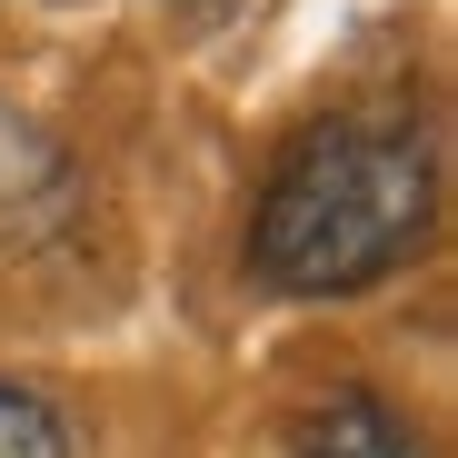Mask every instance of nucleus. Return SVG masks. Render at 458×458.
<instances>
[{"label":"nucleus","instance_id":"nucleus-2","mask_svg":"<svg viewBox=\"0 0 458 458\" xmlns=\"http://www.w3.org/2000/svg\"><path fill=\"white\" fill-rule=\"evenodd\" d=\"M70 199H81V180H70V149L0 100V240H40V229L70 219Z\"/></svg>","mask_w":458,"mask_h":458},{"label":"nucleus","instance_id":"nucleus-5","mask_svg":"<svg viewBox=\"0 0 458 458\" xmlns=\"http://www.w3.org/2000/svg\"><path fill=\"white\" fill-rule=\"evenodd\" d=\"M170 11H180V21H199V30H209V21H229V11H250V0H170Z\"/></svg>","mask_w":458,"mask_h":458},{"label":"nucleus","instance_id":"nucleus-4","mask_svg":"<svg viewBox=\"0 0 458 458\" xmlns=\"http://www.w3.org/2000/svg\"><path fill=\"white\" fill-rule=\"evenodd\" d=\"M0 458H70V419L21 378H0Z\"/></svg>","mask_w":458,"mask_h":458},{"label":"nucleus","instance_id":"nucleus-3","mask_svg":"<svg viewBox=\"0 0 458 458\" xmlns=\"http://www.w3.org/2000/svg\"><path fill=\"white\" fill-rule=\"evenodd\" d=\"M289 458H428L419 428L389 409V399H369V389H329L289 419Z\"/></svg>","mask_w":458,"mask_h":458},{"label":"nucleus","instance_id":"nucleus-1","mask_svg":"<svg viewBox=\"0 0 458 458\" xmlns=\"http://www.w3.org/2000/svg\"><path fill=\"white\" fill-rule=\"evenodd\" d=\"M438 209L428 140L409 120H310L259 180L250 209V279L279 299H349L369 279H389Z\"/></svg>","mask_w":458,"mask_h":458}]
</instances>
